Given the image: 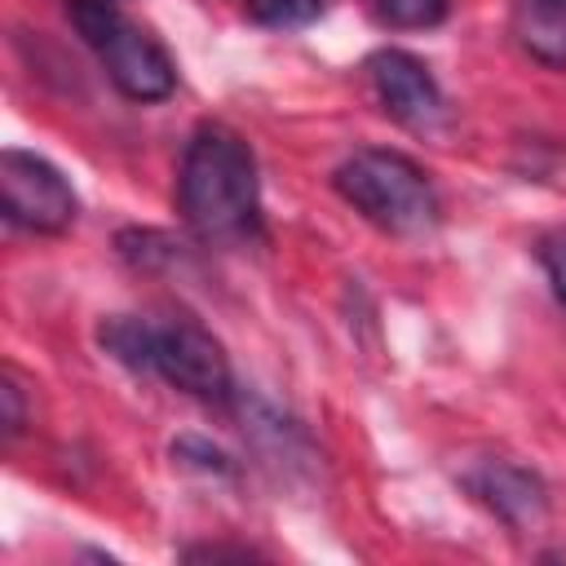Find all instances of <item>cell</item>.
I'll return each mask as SVG.
<instances>
[{
  "label": "cell",
  "instance_id": "obj_1",
  "mask_svg": "<svg viewBox=\"0 0 566 566\" xmlns=\"http://www.w3.org/2000/svg\"><path fill=\"white\" fill-rule=\"evenodd\" d=\"M177 208L203 239H243L261 212V181L248 142L226 124H199L177 172Z\"/></svg>",
  "mask_w": 566,
  "mask_h": 566
},
{
  "label": "cell",
  "instance_id": "obj_3",
  "mask_svg": "<svg viewBox=\"0 0 566 566\" xmlns=\"http://www.w3.org/2000/svg\"><path fill=\"white\" fill-rule=\"evenodd\" d=\"M71 22L80 31V40L97 53V62L106 66L111 84L133 97V102H159L172 93L177 71L172 57L150 40V31H142L137 22H128L111 0H71Z\"/></svg>",
  "mask_w": 566,
  "mask_h": 566
},
{
  "label": "cell",
  "instance_id": "obj_10",
  "mask_svg": "<svg viewBox=\"0 0 566 566\" xmlns=\"http://www.w3.org/2000/svg\"><path fill=\"white\" fill-rule=\"evenodd\" d=\"M97 340H102V349H106L115 363H124L128 371L155 376V323H150V318L111 314V318L97 327Z\"/></svg>",
  "mask_w": 566,
  "mask_h": 566
},
{
  "label": "cell",
  "instance_id": "obj_16",
  "mask_svg": "<svg viewBox=\"0 0 566 566\" xmlns=\"http://www.w3.org/2000/svg\"><path fill=\"white\" fill-rule=\"evenodd\" d=\"M111 4H115V0H111Z\"/></svg>",
  "mask_w": 566,
  "mask_h": 566
},
{
  "label": "cell",
  "instance_id": "obj_6",
  "mask_svg": "<svg viewBox=\"0 0 566 566\" xmlns=\"http://www.w3.org/2000/svg\"><path fill=\"white\" fill-rule=\"evenodd\" d=\"M367 75H371V88L389 119H398L416 133H433L447 119L442 88L420 57H411L402 49H380L367 57Z\"/></svg>",
  "mask_w": 566,
  "mask_h": 566
},
{
  "label": "cell",
  "instance_id": "obj_9",
  "mask_svg": "<svg viewBox=\"0 0 566 566\" xmlns=\"http://www.w3.org/2000/svg\"><path fill=\"white\" fill-rule=\"evenodd\" d=\"M513 40L535 62L566 71V0H517L513 4Z\"/></svg>",
  "mask_w": 566,
  "mask_h": 566
},
{
  "label": "cell",
  "instance_id": "obj_14",
  "mask_svg": "<svg viewBox=\"0 0 566 566\" xmlns=\"http://www.w3.org/2000/svg\"><path fill=\"white\" fill-rule=\"evenodd\" d=\"M539 261H544V274H548V283H553L557 301L566 305V239H548V243L539 248Z\"/></svg>",
  "mask_w": 566,
  "mask_h": 566
},
{
  "label": "cell",
  "instance_id": "obj_15",
  "mask_svg": "<svg viewBox=\"0 0 566 566\" xmlns=\"http://www.w3.org/2000/svg\"><path fill=\"white\" fill-rule=\"evenodd\" d=\"M0 398H4V433L13 438V433L22 429V398H18V385H13V380H4Z\"/></svg>",
  "mask_w": 566,
  "mask_h": 566
},
{
  "label": "cell",
  "instance_id": "obj_8",
  "mask_svg": "<svg viewBox=\"0 0 566 566\" xmlns=\"http://www.w3.org/2000/svg\"><path fill=\"white\" fill-rule=\"evenodd\" d=\"M239 416H243V433L248 442L256 447V455L265 460V469H274L279 478H301V473H314V447L305 442V433L283 420L270 402L252 398V394H239Z\"/></svg>",
  "mask_w": 566,
  "mask_h": 566
},
{
  "label": "cell",
  "instance_id": "obj_4",
  "mask_svg": "<svg viewBox=\"0 0 566 566\" xmlns=\"http://www.w3.org/2000/svg\"><path fill=\"white\" fill-rule=\"evenodd\" d=\"M0 212L35 234H62L80 217V199L71 181L31 150H4L0 155Z\"/></svg>",
  "mask_w": 566,
  "mask_h": 566
},
{
  "label": "cell",
  "instance_id": "obj_13",
  "mask_svg": "<svg viewBox=\"0 0 566 566\" xmlns=\"http://www.w3.org/2000/svg\"><path fill=\"white\" fill-rule=\"evenodd\" d=\"M172 455H177L181 464L199 469V473H212V478H226V473H230V460H226L217 447L199 442V438H181V442H172Z\"/></svg>",
  "mask_w": 566,
  "mask_h": 566
},
{
  "label": "cell",
  "instance_id": "obj_11",
  "mask_svg": "<svg viewBox=\"0 0 566 566\" xmlns=\"http://www.w3.org/2000/svg\"><path fill=\"white\" fill-rule=\"evenodd\" d=\"M376 22L398 31H424L447 18V0H371Z\"/></svg>",
  "mask_w": 566,
  "mask_h": 566
},
{
  "label": "cell",
  "instance_id": "obj_2",
  "mask_svg": "<svg viewBox=\"0 0 566 566\" xmlns=\"http://www.w3.org/2000/svg\"><path fill=\"white\" fill-rule=\"evenodd\" d=\"M332 186L354 212H363L385 234L416 239L438 226V195L429 177L420 172V164H411L398 150H380V146L354 150L336 168Z\"/></svg>",
  "mask_w": 566,
  "mask_h": 566
},
{
  "label": "cell",
  "instance_id": "obj_5",
  "mask_svg": "<svg viewBox=\"0 0 566 566\" xmlns=\"http://www.w3.org/2000/svg\"><path fill=\"white\" fill-rule=\"evenodd\" d=\"M155 376L195 394V398H230V363L212 332L190 318L155 323Z\"/></svg>",
  "mask_w": 566,
  "mask_h": 566
},
{
  "label": "cell",
  "instance_id": "obj_7",
  "mask_svg": "<svg viewBox=\"0 0 566 566\" xmlns=\"http://www.w3.org/2000/svg\"><path fill=\"white\" fill-rule=\"evenodd\" d=\"M469 491L478 504H486L500 522H509L513 531H535L544 517H548V495H544V482L513 464V460H482L478 469L464 473Z\"/></svg>",
  "mask_w": 566,
  "mask_h": 566
},
{
  "label": "cell",
  "instance_id": "obj_12",
  "mask_svg": "<svg viewBox=\"0 0 566 566\" xmlns=\"http://www.w3.org/2000/svg\"><path fill=\"white\" fill-rule=\"evenodd\" d=\"M248 9L265 22V27H305L318 18L323 0H248Z\"/></svg>",
  "mask_w": 566,
  "mask_h": 566
}]
</instances>
